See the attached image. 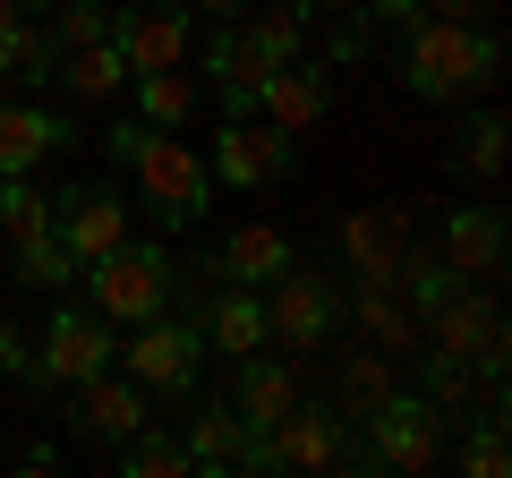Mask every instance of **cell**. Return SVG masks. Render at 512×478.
I'll list each match as a JSON object with an SVG mask.
<instances>
[{"instance_id":"cell-1","label":"cell","mask_w":512,"mask_h":478,"mask_svg":"<svg viewBox=\"0 0 512 478\" xmlns=\"http://www.w3.org/2000/svg\"><path fill=\"white\" fill-rule=\"evenodd\" d=\"M103 154L137 171V188H146V205H154V222H163V231H188V222L214 214V171H205V154L188 146L180 129L120 120V129L103 137Z\"/></svg>"},{"instance_id":"cell-2","label":"cell","mask_w":512,"mask_h":478,"mask_svg":"<svg viewBox=\"0 0 512 478\" xmlns=\"http://www.w3.org/2000/svg\"><path fill=\"white\" fill-rule=\"evenodd\" d=\"M495 69H504V43L478 35V26H453V18H419L402 35V86L419 103H461V94H487Z\"/></svg>"},{"instance_id":"cell-3","label":"cell","mask_w":512,"mask_h":478,"mask_svg":"<svg viewBox=\"0 0 512 478\" xmlns=\"http://www.w3.org/2000/svg\"><path fill=\"white\" fill-rule=\"evenodd\" d=\"M265 342H282L291 359H316V350H333V333L350 325V291L342 282H325L316 265H282L274 282H265Z\"/></svg>"},{"instance_id":"cell-4","label":"cell","mask_w":512,"mask_h":478,"mask_svg":"<svg viewBox=\"0 0 512 478\" xmlns=\"http://www.w3.org/2000/svg\"><path fill=\"white\" fill-rule=\"evenodd\" d=\"M77 282H86V308L103 316V325H120V333L171 308V257L163 248H137V239H120L111 257L77 265Z\"/></svg>"},{"instance_id":"cell-5","label":"cell","mask_w":512,"mask_h":478,"mask_svg":"<svg viewBox=\"0 0 512 478\" xmlns=\"http://www.w3.org/2000/svg\"><path fill=\"white\" fill-rule=\"evenodd\" d=\"M367 470H436L444 453H453V419H444L427 393H384L376 410H367Z\"/></svg>"},{"instance_id":"cell-6","label":"cell","mask_w":512,"mask_h":478,"mask_svg":"<svg viewBox=\"0 0 512 478\" xmlns=\"http://www.w3.org/2000/svg\"><path fill=\"white\" fill-rule=\"evenodd\" d=\"M111 359H120V325H103L94 308H52L26 385H35V393H77V385H94Z\"/></svg>"},{"instance_id":"cell-7","label":"cell","mask_w":512,"mask_h":478,"mask_svg":"<svg viewBox=\"0 0 512 478\" xmlns=\"http://www.w3.org/2000/svg\"><path fill=\"white\" fill-rule=\"evenodd\" d=\"M427 359H470V368H504V350H512V333H504V299L487 291V282H453V291L427 308Z\"/></svg>"},{"instance_id":"cell-8","label":"cell","mask_w":512,"mask_h":478,"mask_svg":"<svg viewBox=\"0 0 512 478\" xmlns=\"http://www.w3.org/2000/svg\"><path fill=\"white\" fill-rule=\"evenodd\" d=\"M111 368L128 376V385H146V393H188L197 385V368H205V342H197V325L188 316H146V325H128V342H120V359Z\"/></svg>"},{"instance_id":"cell-9","label":"cell","mask_w":512,"mask_h":478,"mask_svg":"<svg viewBox=\"0 0 512 478\" xmlns=\"http://www.w3.org/2000/svg\"><path fill=\"white\" fill-rule=\"evenodd\" d=\"M333 461H350V419L308 393L256 436V470H333Z\"/></svg>"},{"instance_id":"cell-10","label":"cell","mask_w":512,"mask_h":478,"mask_svg":"<svg viewBox=\"0 0 512 478\" xmlns=\"http://www.w3.org/2000/svg\"><path fill=\"white\" fill-rule=\"evenodd\" d=\"M205 171H214L222 188H274V180L299 171V146L274 120H222V137L205 146Z\"/></svg>"},{"instance_id":"cell-11","label":"cell","mask_w":512,"mask_h":478,"mask_svg":"<svg viewBox=\"0 0 512 478\" xmlns=\"http://www.w3.org/2000/svg\"><path fill=\"white\" fill-rule=\"evenodd\" d=\"M111 43H120L128 77L188 69V9L180 0H128V9H111Z\"/></svg>"},{"instance_id":"cell-12","label":"cell","mask_w":512,"mask_h":478,"mask_svg":"<svg viewBox=\"0 0 512 478\" xmlns=\"http://www.w3.org/2000/svg\"><path fill=\"white\" fill-rule=\"evenodd\" d=\"M436 248H444V265H453L461 282H495V274H504V257H512L504 214H495V205H453Z\"/></svg>"},{"instance_id":"cell-13","label":"cell","mask_w":512,"mask_h":478,"mask_svg":"<svg viewBox=\"0 0 512 478\" xmlns=\"http://www.w3.org/2000/svg\"><path fill=\"white\" fill-rule=\"evenodd\" d=\"M52 231H60V248H69L77 265H94V257H111L128 239V214H120L111 188H69V197L52 205Z\"/></svg>"},{"instance_id":"cell-14","label":"cell","mask_w":512,"mask_h":478,"mask_svg":"<svg viewBox=\"0 0 512 478\" xmlns=\"http://www.w3.org/2000/svg\"><path fill=\"white\" fill-rule=\"evenodd\" d=\"M350 316H359V333L384 350V359H419L427 316L410 308L402 291H393V274H384V282H350Z\"/></svg>"},{"instance_id":"cell-15","label":"cell","mask_w":512,"mask_h":478,"mask_svg":"<svg viewBox=\"0 0 512 478\" xmlns=\"http://www.w3.org/2000/svg\"><path fill=\"white\" fill-rule=\"evenodd\" d=\"M333 239H342V265L359 282H384V274H393V257L410 248V214H402V205H359V214H342V231H333Z\"/></svg>"},{"instance_id":"cell-16","label":"cell","mask_w":512,"mask_h":478,"mask_svg":"<svg viewBox=\"0 0 512 478\" xmlns=\"http://www.w3.org/2000/svg\"><path fill=\"white\" fill-rule=\"evenodd\" d=\"M69 146H77V129L60 120V111H43V103H0V180H18V171L52 163V154H69Z\"/></svg>"},{"instance_id":"cell-17","label":"cell","mask_w":512,"mask_h":478,"mask_svg":"<svg viewBox=\"0 0 512 478\" xmlns=\"http://www.w3.org/2000/svg\"><path fill=\"white\" fill-rule=\"evenodd\" d=\"M188 461H197L205 478H231V470H256V427L239 419L231 402H197V419H188Z\"/></svg>"},{"instance_id":"cell-18","label":"cell","mask_w":512,"mask_h":478,"mask_svg":"<svg viewBox=\"0 0 512 478\" xmlns=\"http://www.w3.org/2000/svg\"><path fill=\"white\" fill-rule=\"evenodd\" d=\"M291 402H299V368H291V359H274V350L231 359V410L256 427V436H265V427H274Z\"/></svg>"},{"instance_id":"cell-19","label":"cell","mask_w":512,"mask_h":478,"mask_svg":"<svg viewBox=\"0 0 512 478\" xmlns=\"http://www.w3.org/2000/svg\"><path fill=\"white\" fill-rule=\"evenodd\" d=\"M265 69H274V60L248 43V26H239V18L205 43V77L222 86V111H231V120H256V86H265Z\"/></svg>"},{"instance_id":"cell-20","label":"cell","mask_w":512,"mask_h":478,"mask_svg":"<svg viewBox=\"0 0 512 478\" xmlns=\"http://www.w3.org/2000/svg\"><path fill=\"white\" fill-rule=\"evenodd\" d=\"M154 410H146V385H128V376H94V385H77V427H86L94 444H128L137 427H146Z\"/></svg>"},{"instance_id":"cell-21","label":"cell","mask_w":512,"mask_h":478,"mask_svg":"<svg viewBox=\"0 0 512 478\" xmlns=\"http://www.w3.org/2000/svg\"><path fill=\"white\" fill-rule=\"evenodd\" d=\"M325 111H333V86L316 69H299V60L291 69H265V86H256V120H274V129H291V137L316 129Z\"/></svg>"},{"instance_id":"cell-22","label":"cell","mask_w":512,"mask_h":478,"mask_svg":"<svg viewBox=\"0 0 512 478\" xmlns=\"http://www.w3.org/2000/svg\"><path fill=\"white\" fill-rule=\"evenodd\" d=\"M205 333H214V350H231V359L265 350V299H256V282H222L214 308H205Z\"/></svg>"},{"instance_id":"cell-23","label":"cell","mask_w":512,"mask_h":478,"mask_svg":"<svg viewBox=\"0 0 512 478\" xmlns=\"http://www.w3.org/2000/svg\"><path fill=\"white\" fill-rule=\"evenodd\" d=\"M384 393H393V359H384L376 342L367 350H333V410H342V419H367Z\"/></svg>"},{"instance_id":"cell-24","label":"cell","mask_w":512,"mask_h":478,"mask_svg":"<svg viewBox=\"0 0 512 478\" xmlns=\"http://www.w3.org/2000/svg\"><path fill=\"white\" fill-rule=\"evenodd\" d=\"M239 26H248V43L274 60V69H291V60L308 52V0H256Z\"/></svg>"},{"instance_id":"cell-25","label":"cell","mask_w":512,"mask_h":478,"mask_svg":"<svg viewBox=\"0 0 512 478\" xmlns=\"http://www.w3.org/2000/svg\"><path fill=\"white\" fill-rule=\"evenodd\" d=\"M60 86L77 94V103H111V94L128 86V60H120V43H77V52H60Z\"/></svg>"},{"instance_id":"cell-26","label":"cell","mask_w":512,"mask_h":478,"mask_svg":"<svg viewBox=\"0 0 512 478\" xmlns=\"http://www.w3.org/2000/svg\"><path fill=\"white\" fill-rule=\"evenodd\" d=\"M282 265H291V239L265 231V222H239V231L222 239V274L231 282H274Z\"/></svg>"},{"instance_id":"cell-27","label":"cell","mask_w":512,"mask_h":478,"mask_svg":"<svg viewBox=\"0 0 512 478\" xmlns=\"http://www.w3.org/2000/svg\"><path fill=\"white\" fill-rule=\"evenodd\" d=\"M128 86H137V120H154V129H188L197 120V77L188 69H146Z\"/></svg>"},{"instance_id":"cell-28","label":"cell","mask_w":512,"mask_h":478,"mask_svg":"<svg viewBox=\"0 0 512 478\" xmlns=\"http://www.w3.org/2000/svg\"><path fill=\"white\" fill-rule=\"evenodd\" d=\"M52 69H60V52H52V35H43V18L0 26V77H9V86H43Z\"/></svg>"},{"instance_id":"cell-29","label":"cell","mask_w":512,"mask_h":478,"mask_svg":"<svg viewBox=\"0 0 512 478\" xmlns=\"http://www.w3.org/2000/svg\"><path fill=\"white\" fill-rule=\"evenodd\" d=\"M120 478H197V461H188L180 436H163V427H137V436L120 444Z\"/></svg>"},{"instance_id":"cell-30","label":"cell","mask_w":512,"mask_h":478,"mask_svg":"<svg viewBox=\"0 0 512 478\" xmlns=\"http://www.w3.org/2000/svg\"><path fill=\"white\" fill-rule=\"evenodd\" d=\"M453 282H461V274H453V265H444V248H419V239H410L402 257H393V291H402V299H410V308H419V316L436 308V299L453 291Z\"/></svg>"},{"instance_id":"cell-31","label":"cell","mask_w":512,"mask_h":478,"mask_svg":"<svg viewBox=\"0 0 512 478\" xmlns=\"http://www.w3.org/2000/svg\"><path fill=\"white\" fill-rule=\"evenodd\" d=\"M43 231H52V197L35 188V171L0 180V239L18 248V239H43Z\"/></svg>"},{"instance_id":"cell-32","label":"cell","mask_w":512,"mask_h":478,"mask_svg":"<svg viewBox=\"0 0 512 478\" xmlns=\"http://www.w3.org/2000/svg\"><path fill=\"white\" fill-rule=\"evenodd\" d=\"M43 35H52V52L103 43L111 35V0H52V9H43Z\"/></svg>"},{"instance_id":"cell-33","label":"cell","mask_w":512,"mask_h":478,"mask_svg":"<svg viewBox=\"0 0 512 478\" xmlns=\"http://www.w3.org/2000/svg\"><path fill=\"white\" fill-rule=\"evenodd\" d=\"M504 146H512V137H504V111H478V120H470V137L453 146V163L470 171V180H504V163H512Z\"/></svg>"},{"instance_id":"cell-34","label":"cell","mask_w":512,"mask_h":478,"mask_svg":"<svg viewBox=\"0 0 512 478\" xmlns=\"http://www.w3.org/2000/svg\"><path fill=\"white\" fill-rule=\"evenodd\" d=\"M18 282H26V291H69V282H77V257L60 248V231L18 239Z\"/></svg>"},{"instance_id":"cell-35","label":"cell","mask_w":512,"mask_h":478,"mask_svg":"<svg viewBox=\"0 0 512 478\" xmlns=\"http://www.w3.org/2000/svg\"><path fill=\"white\" fill-rule=\"evenodd\" d=\"M461 470L470 478H504L512 470V444H504V419H470V436H461Z\"/></svg>"},{"instance_id":"cell-36","label":"cell","mask_w":512,"mask_h":478,"mask_svg":"<svg viewBox=\"0 0 512 478\" xmlns=\"http://www.w3.org/2000/svg\"><path fill=\"white\" fill-rule=\"evenodd\" d=\"M350 18H359L367 35H410V26H419L427 9H419V0H359V9H350Z\"/></svg>"},{"instance_id":"cell-37","label":"cell","mask_w":512,"mask_h":478,"mask_svg":"<svg viewBox=\"0 0 512 478\" xmlns=\"http://www.w3.org/2000/svg\"><path fill=\"white\" fill-rule=\"evenodd\" d=\"M427 18H453V26H487L495 18V0H419Z\"/></svg>"},{"instance_id":"cell-38","label":"cell","mask_w":512,"mask_h":478,"mask_svg":"<svg viewBox=\"0 0 512 478\" xmlns=\"http://www.w3.org/2000/svg\"><path fill=\"white\" fill-rule=\"evenodd\" d=\"M18 470H35V478H52V470H60V444H26V453H18Z\"/></svg>"},{"instance_id":"cell-39","label":"cell","mask_w":512,"mask_h":478,"mask_svg":"<svg viewBox=\"0 0 512 478\" xmlns=\"http://www.w3.org/2000/svg\"><path fill=\"white\" fill-rule=\"evenodd\" d=\"M188 9H214V18H248L256 0H188Z\"/></svg>"},{"instance_id":"cell-40","label":"cell","mask_w":512,"mask_h":478,"mask_svg":"<svg viewBox=\"0 0 512 478\" xmlns=\"http://www.w3.org/2000/svg\"><path fill=\"white\" fill-rule=\"evenodd\" d=\"M26 18V0H0V26H18Z\"/></svg>"},{"instance_id":"cell-41","label":"cell","mask_w":512,"mask_h":478,"mask_svg":"<svg viewBox=\"0 0 512 478\" xmlns=\"http://www.w3.org/2000/svg\"><path fill=\"white\" fill-rule=\"evenodd\" d=\"M308 9H342V18H350V9H359V0H308Z\"/></svg>"}]
</instances>
